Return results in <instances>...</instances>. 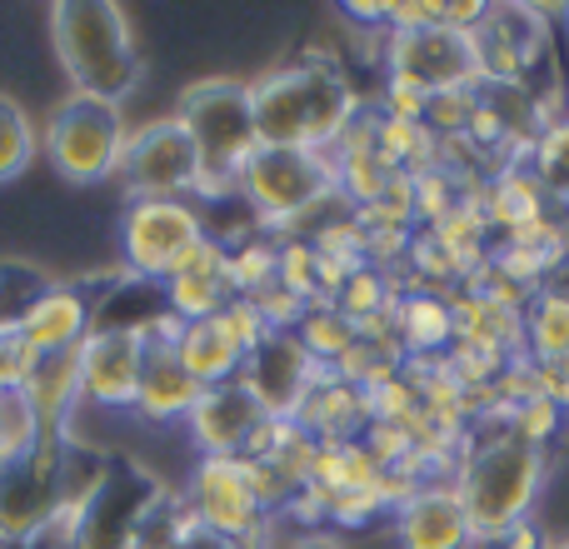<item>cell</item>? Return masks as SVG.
<instances>
[{"label":"cell","instance_id":"cell-8","mask_svg":"<svg viewBox=\"0 0 569 549\" xmlns=\"http://www.w3.org/2000/svg\"><path fill=\"white\" fill-rule=\"evenodd\" d=\"M210 236L196 200H126L120 210V270L166 285L186 256Z\"/></svg>","mask_w":569,"mask_h":549},{"label":"cell","instance_id":"cell-18","mask_svg":"<svg viewBox=\"0 0 569 549\" xmlns=\"http://www.w3.org/2000/svg\"><path fill=\"white\" fill-rule=\"evenodd\" d=\"M206 400V385L196 380V375L180 365L176 345L166 340H150L146 350V370H140V390H136V405H130V415L146 425H156V430H166V425H186L190 410Z\"/></svg>","mask_w":569,"mask_h":549},{"label":"cell","instance_id":"cell-10","mask_svg":"<svg viewBox=\"0 0 569 549\" xmlns=\"http://www.w3.org/2000/svg\"><path fill=\"white\" fill-rule=\"evenodd\" d=\"M180 500H186L190 520H196L200 530L220 535V540H230V545H256L260 530L270 525L246 460H196L186 475Z\"/></svg>","mask_w":569,"mask_h":549},{"label":"cell","instance_id":"cell-24","mask_svg":"<svg viewBox=\"0 0 569 549\" xmlns=\"http://www.w3.org/2000/svg\"><path fill=\"white\" fill-rule=\"evenodd\" d=\"M525 355L530 360H569V295L540 285L525 305Z\"/></svg>","mask_w":569,"mask_h":549},{"label":"cell","instance_id":"cell-15","mask_svg":"<svg viewBox=\"0 0 569 549\" xmlns=\"http://www.w3.org/2000/svg\"><path fill=\"white\" fill-rule=\"evenodd\" d=\"M270 420H276V415H270L240 380H230V385L206 390V400L190 410L186 435L200 450V460H246L256 435L266 430Z\"/></svg>","mask_w":569,"mask_h":549},{"label":"cell","instance_id":"cell-7","mask_svg":"<svg viewBox=\"0 0 569 549\" xmlns=\"http://www.w3.org/2000/svg\"><path fill=\"white\" fill-rule=\"evenodd\" d=\"M126 110L96 96H66L46 120V160L70 186H106L126 156Z\"/></svg>","mask_w":569,"mask_h":549},{"label":"cell","instance_id":"cell-5","mask_svg":"<svg viewBox=\"0 0 569 549\" xmlns=\"http://www.w3.org/2000/svg\"><path fill=\"white\" fill-rule=\"evenodd\" d=\"M236 200L270 236H300L305 220H315L325 206H335L345 196L340 176H335V156L256 146V156L236 176Z\"/></svg>","mask_w":569,"mask_h":549},{"label":"cell","instance_id":"cell-25","mask_svg":"<svg viewBox=\"0 0 569 549\" xmlns=\"http://www.w3.org/2000/svg\"><path fill=\"white\" fill-rule=\"evenodd\" d=\"M280 280V236H270V230H250L246 240H236L226 256V285L230 295H240V300H250V295H260L266 285Z\"/></svg>","mask_w":569,"mask_h":549},{"label":"cell","instance_id":"cell-3","mask_svg":"<svg viewBox=\"0 0 569 549\" xmlns=\"http://www.w3.org/2000/svg\"><path fill=\"white\" fill-rule=\"evenodd\" d=\"M46 36L70 80V96H96L110 106H126L136 96L146 60H140L126 6H116V0H60L46 10Z\"/></svg>","mask_w":569,"mask_h":549},{"label":"cell","instance_id":"cell-12","mask_svg":"<svg viewBox=\"0 0 569 549\" xmlns=\"http://www.w3.org/2000/svg\"><path fill=\"white\" fill-rule=\"evenodd\" d=\"M60 460L66 440H40L30 455L0 465V545L26 549L60 515Z\"/></svg>","mask_w":569,"mask_h":549},{"label":"cell","instance_id":"cell-21","mask_svg":"<svg viewBox=\"0 0 569 549\" xmlns=\"http://www.w3.org/2000/svg\"><path fill=\"white\" fill-rule=\"evenodd\" d=\"M390 325L400 335L410 360H440L455 345V310L450 295H430V290H400L390 305Z\"/></svg>","mask_w":569,"mask_h":549},{"label":"cell","instance_id":"cell-35","mask_svg":"<svg viewBox=\"0 0 569 549\" xmlns=\"http://www.w3.org/2000/svg\"><path fill=\"white\" fill-rule=\"evenodd\" d=\"M180 549H250V545H230V540H220V535H210V530H200V525H190L186 540H180Z\"/></svg>","mask_w":569,"mask_h":549},{"label":"cell","instance_id":"cell-4","mask_svg":"<svg viewBox=\"0 0 569 549\" xmlns=\"http://www.w3.org/2000/svg\"><path fill=\"white\" fill-rule=\"evenodd\" d=\"M170 116L186 126L200 156V200H226L236 196V176L250 156H256V106H250V86L236 76H206L190 80L180 90Z\"/></svg>","mask_w":569,"mask_h":549},{"label":"cell","instance_id":"cell-16","mask_svg":"<svg viewBox=\"0 0 569 549\" xmlns=\"http://www.w3.org/2000/svg\"><path fill=\"white\" fill-rule=\"evenodd\" d=\"M390 540L395 549H475V525L465 515L460 490L450 475L425 480L390 510Z\"/></svg>","mask_w":569,"mask_h":549},{"label":"cell","instance_id":"cell-34","mask_svg":"<svg viewBox=\"0 0 569 549\" xmlns=\"http://www.w3.org/2000/svg\"><path fill=\"white\" fill-rule=\"evenodd\" d=\"M535 380L545 400H555L569 415V360H535Z\"/></svg>","mask_w":569,"mask_h":549},{"label":"cell","instance_id":"cell-6","mask_svg":"<svg viewBox=\"0 0 569 549\" xmlns=\"http://www.w3.org/2000/svg\"><path fill=\"white\" fill-rule=\"evenodd\" d=\"M475 36V60H480V86H525V90H550L565 86L555 76V10L550 6H485Z\"/></svg>","mask_w":569,"mask_h":549},{"label":"cell","instance_id":"cell-2","mask_svg":"<svg viewBox=\"0 0 569 549\" xmlns=\"http://www.w3.org/2000/svg\"><path fill=\"white\" fill-rule=\"evenodd\" d=\"M550 480H555L550 450L525 445L505 425V415H485V420H475L465 430V445L450 470V485L460 490L465 515L475 525V540H495L510 525L535 520Z\"/></svg>","mask_w":569,"mask_h":549},{"label":"cell","instance_id":"cell-36","mask_svg":"<svg viewBox=\"0 0 569 549\" xmlns=\"http://www.w3.org/2000/svg\"><path fill=\"white\" fill-rule=\"evenodd\" d=\"M300 549H345V545L335 540L330 530H320V535H305V545H300Z\"/></svg>","mask_w":569,"mask_h":549},{"label":"cell","instance_id":"cell-22","mask_svg":"<svg viewBox=\"0 0 569 549\" xmlns=\"http://www.w3.org/2000/svg\"><path fill=\"white\" fill-rule=\"evenodd\" d=\"M485 220H490V230L500 240H510V236H520V230H530V226H540V220H550V216H560L555 210V200L545 196V186L530 176V166H510V170H500V176L485 186Z\"/></svg>","mask_w":569,"mask_h":549},{"label":"cell","instance_id":"cell-33","mask_svg":"<svg viewBox=\"0 0 569 549\" xmlns=\"http://www.w3.org/2000/svg\"><path fill=\"white\" fill-rule=\"evenodd\" d=\"M30 370H36V355L26 350V340L20 335H0V395L20 390Z\"/></svg>","mask_w":569,"mask_h":549},{"label":"cell","instance_id":"cell-23","mask_svg":"<svg viewBox=\"0 0 569 549\" xmlns=\"http://www.w3.org/2000/svg\"><path fill=\"white\" fill-rule=\"evenodd\" d=\"M176 355H180V365H186V370L206 385V390L240 380V370H246V350L236 345V335L226 330V320H220V315L196 320V325H180Z\"/></svg>","mask_w":569,"mask_h":549},{"label":"cell","instance_id":"cell-1","mask_svg":"<svg viewBox=\"0 0 569 549\" xmlns=\"http://www.w3.org/2000/svg\"><path fill=\"white\" fill-rule=\"evenodd\" d=\"M250 106H256L260 146L330 156L370 100L355 90V80L345 76L335 56L305 50V56L250 80Z\"/></svg>","mask_w":569,"mask_h":549},{"label":"cell","instance_id":"cell-27","mask_svg":"<svg viewBox=\"0 0 569 549\" xmlns=\"http://www.w3.org/2000/svg\"><path fill=\"white\" fill-rule=\"evenodd\" d=\"M525 166L545 186V196L555 200V210H565L569 206V116L535 130V140L525 146Z\"/></svg>","mask_w":569,"mask_h":549},{"label":"cell","instance_id":"cell-20","mask_svg":"<svg viewBox=\"0 0 569 549\" xmlns=\"http://www.w3.org/2000/svg\"><path fill=\"white\" fill-rule=\"evenodd\" d=\"M20 395L30 400L46 440H70V425H76V415H80V350L36 360V370L26 375Z\"/></svg>","mask_w":569,"mask_h":549},{"label":"cell","instance_id":"cell-9","mask_svg":"<svg viewBox=\"0 0 569 549\" xmlns=\"http://www.w3.org/2000/svg\"><path fill=\"white\" fill-rule=\"evenodd\" d=\"M116 186L126 200H196L200 196V156L176 116L146 120L130 130L120 156Z\"/></svg>","mask_w":569,"mask_h":549},{"label":"cell","instance_id":"cell-31","mask_svg":"<svg viewBox=\"0 0 569 549\" xmlns=\"http://www.w3.org/2000/svg\"><path fill=\"white\" fill-rule=\"evenodd\" d=\"M500 415L525 445H540V450H555V440L569 430V415L555 400H545V395H530V400L510 405V410H500Z\"/></svg>","mask_w":569,"mask_h":549},{"label":"cell","instance_id":"cell-13","mask_svg":"<svg viewBox=\"0 0 569 549\" xmlns=\"http://www.w3.org/2000/svg\"><path fill=\"white\" fill-rule=\"evenodd\" d=\"M150 340L140 330H116V325H96L80 345V410L100 415H130L140 390V370H146Z\"/></svg>","mask_w":569,"mask_h":549},{"label":"cell","instance_id":"cell-26","mask_svg":"<svg viewBox=\"0 0 569 549\" xmlns=\"http://www.w3.org/2000/svg\"><path fill=\"white\" fill-rule=\"evenodd\" d=\"M40 156V130L10 90H0V186H16Z\"/></svg>","mask_w":569,"mask_h":549},{"label":"cell","instance_id":"cell-28","mask_svg":"<svg viewBox=\"0 0 569 549\" xmlns=\"http://www.w3.org/2000/svg\"><path fill=\"white\" fill-rule=\"evenodd\" d=\"M190 510H186V500H180L176 490H166L160 485L156 490V500L140 510V520L130 525V535H126V549H180V540H186V530H190Z\"/></svg>","mask_w":569,"mask_h":549},{"label":"cell","instance_id":"cell-14","mask_svg":"<svg viewBox=\"0 0 569 549\" xmlns=\"http://www.w3.org/2000/svg\"><path fill=\"white\" fill-rule=\"evenodd\" d=\"M320 375H325V365L295 340V330H270L266 340L246 355L240 385H246L276 420H295V410L305 405V395L315 390Z\"/></svg>","mask_w":569,"mask_h":549},{"label":"cell","instance_id":"cell-32","mask_svg":"<svg viewBox=\"0 0 569 549\" xmlns=\"http://www.w3.org/2000/svg\"><path fill=\"white\" fill-rule=\"evenodd\" d=\"M220 320H226V330L236 335V345H240V350H246V355L256 350V345H260V340H266V335H270L266 315H260V310H256V305H250V300H240V295H236V300L226 305V310H220Z\"/></svg>","mask_w":569,"mask_h":549},{"label":"cell","instance_id":"cell-37","mask_svg":"<svg viewBox=\"0 0 569 549\" xmlns=\"http://www.w3.org/2000/svg\"><path fill=\"white\" fill-rule=\"evenodd\" d=\"M560 549H569V545H560Z\"/></svg>","mask_w":569,"mask_h":549},{"label":"cell","instance_id":"cell-29","mask_svg":"<svg viewBox=\"0 0 569 549\" xmlns=\"http://www.w3.org/2000/svg\"><path fill=\"white\" fill-rule=\"evenodd\" d=\"M355 335H360V325L350 320V315H340L330 300L320 305H305L300 325H295V340L305 345V350L315 355V360L325 365V370H335V360H340L345 350L355 345Z\"/></svg>","mask_w":569,"mask_h":549},{"label":"cell","instance_id":"cell-38","mask_svg":"<svg viewBox=\"0 0 569 549\" xmlns=\"http://www.w3.org/2000/svg\"><path fill=\"white\" fill-rule=\"evenodd\" d=\"M565 545H569V540H565Z\"/></svg>","mask_w":569,"mask_h":549},{"label":"cell","instance_id":"cell-30","mask_svg":"<svg viewBox=\"0 0 569 549\" xmlns=\"http://www.w3.org/2000/svg\"><path fill=\"white\" fill-rule=\"evenodd\" d=\"M395 295H400V280H395L390 270L360 266V270L350 274V280L340 285V295H335L330 305H335L340 315H350L355 325H365V320H380V315H390Z\"/></svg>","mask_w":569,"mask_h":549},{"label":"cell","instance_id":"cell-11","mask_svg":"<svg viewBox=\"0 0 569 549\" xmlns=\"http://www.w3.org/2000/svg\"><path fill=\"white\" fill-rule=\"evenodd\" d=\"M380 40H385V76L410 80L425 96L480 86V60H475L470 30L425 26V30H385Z\"/></svg>","mask_w":569,"mask_h":549},{"label":"cell","instance_id":"cell-17","mask_svg":"<svg viewBox=\"0 0 569 549\" xmlns=\"http://www.w3.org/2000/svg\"><path fill=\"white\" fill-rule=\"evenodd\" d=\"M90 330H96V290H90V280H56L26 310V320L16 325V335L26 340V350L36 360L80 350Z\"/></svg>","mask_w":569,"mask_h":549},{"label":"cell","instance_id":"cell-19","mask_svg":"<svg viewBox=\"0 0 569 549\" xmlns=\"http://www.w3.org/2000/svg\"><path fill=\"white\" fill-rule=\"evenodd\" d=\"M295 425L310 435L315 445H355L370 425V405L355 385H345L335 370H325L315 380V390L305 395V405L295 410Z\"/></svg>","mask_w":569,"mask_h":549}]
</instances>
